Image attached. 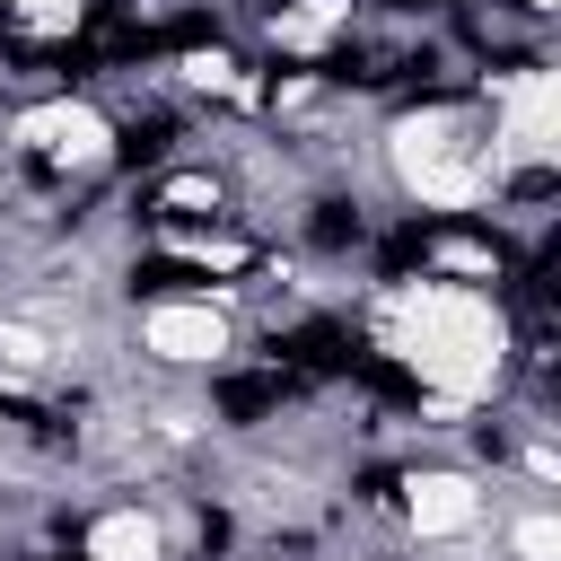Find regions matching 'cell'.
Returning a JSON list of instances; mask_svg holds the SVG:
<instances>
[{"instance_id": "cell-1", "label": "cell", "mask_w": 561, "mask_h": 561, "mask_svg": "<svg viewBox=\"0 0 561 561\" xmlns=\"http://www.w3.org/2000/svg\"><path fill=\"white\" fill-rule=\"evenodd\" d=\"M377 342L421 377L430 421H456V412H473V403L500 394L517 333H508V307H500L491 289L421 272V280H394V289L377 298Z\"/></svg>"}, {"instance_id": "cell-2", "label": "cell", "mask_w": 561, "mask_h": 561, "mask_svg": "<svg viewBox=\"0 0 561 561\" xmlns=\"http://www.w3.org/2000/svg\"><path fill=\"white\" fill-rule=\"evenodd\" d=\"M386 167L421 210H473L500 193V149L482 105H412L386 131Z\"/></svg>"}, {"instance_id": "cell-3", "label": "cell", "mask_w": 561, "mask_h": 561, "mask_svg": "<svg viewBox=\"0 0 561 561\" xmlns=\"http://www.w3.org/2000/svg\"><path fill=\"white\" fill-rule=\"evenodd\" d=\"M482 123H491V149H500V193L543 184L561 167V70H543V61L500 70L491 96H482Z\"/></svg>"}, {"instance_id": "cell-4", "label": "cell", "mask_w": 561, "mask_h": 561, "mask_svg": "<svg viewBox=\"0 0 561 561\" xmlns=\"http://www.w3.org/2000/svg\"><path fill=\"white\" fill-rule=\"evenodd\" d=\"M9 149L35 158V167H53V175H96L114 158V123L88 96H44V105H26L9 123Z\"/></svg>"}, {"instance_id": "cell-5", "label": "cell", "mask_w": 561, "mask_h": 561, "mask_svg": "<svg viewBox=\"0 0 561 561\" xmlns=\"http://www.w3.org/2000/svg\"><path fill=\"white\" fill-rule=\"evenodd\" d=\"M228 342H237V324H228L219 298L175 289V298H149L140 307V351L167 359V368H210V359H228Z\"/></svg>"}, {"instance_id": "cell-6", "label": "cell", "mask_w": 561, "mask_h": 561, "mask_svg": "<svg viewBox=\"0 0 561 561\" xmlns=\"http://www.w3.org/2000/svg\"><path fill=\"white\" fill-rule=\"evenodd\" d=\"M482 482L473 473H456V465H421L412 482H403V526L421 535V543H473L482 535Z\"/></svg>"}, {"instance_id": "cell-7", "label": "cell", "mask_w": 561, "mask_h": 561, "mask_svg": "<svg viewBox=\"0 0 561 561\" xmlns=\"http://www.w3.org/2000/svg\"><path fill=\"white\" fill-rule=\"evenodd\" d=\"M79 561H167V526H158L140 500H123V508L88 517V535H79Z\"/></svg>"}, {"instance_id": "cell-8", "label": "cell", "mask_w": 561, "mask_h": 561, "mask_svg": "<svg viewBox=\"0 0 561 561\" xmlns=\"http://www.w3.org/2000/svg\"><path fill=\"white\" fill-rule=\"evenodd\" d=\"M53 324H35V316H0V368L9 377H44L53 368Z\"/></svg>"}, {"instance_id": "cell-9", "label": "cell", "mask_w": 561, "mask_h": 561, "mask_svg": "<svg viewBox=\"0 0 561 561\" xmlns=\"http://www.w3.org/2000/svg\"><path fill=\"white\" fill-rule=\"evenodd\" d=\"M508 561H561V517H552L543 500L508 517Z\"/></svg>"}, {"instance_id": "cell-10", "label": "cell", "mask_w": 561, "mask_h": 561, "mask_svg": "<svg viewBox=\"0 0 561 561\" xmlns=\"http://www.w3.org/2000/svg\"><path fill=\"white\" fill-rule=\"evenodd\" d=\"M0 18H9V26H26L35 44H53V35H70V26L88 18V0H0Z\"/></svg>"}, {"instance_id": "cell-11", "label": "cell", "mask_w": 561, "mask_h": 561, "mask_svg": "<svg viewBox=\"0 0 561 561\" xmlns=\"http://www.w3.org/2000/svg\"><path fill=\"white\" fill-rule=\"evenodd\" d=\"M526 9H535V18H552V9H561V0H526Z\"/></svg>"}]
</instances>
